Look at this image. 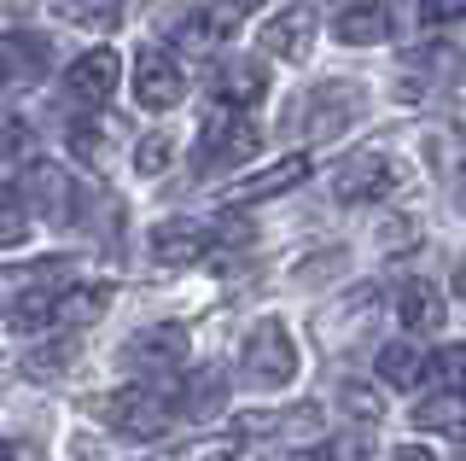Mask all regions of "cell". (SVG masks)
<instances>
[{"instance_id":"6da1fadb","label":"cell","mask_w":466,"mask_h":461,"mask_svg":"<svg viewBox=\"0 0 466 461\" xmlns=\"http://www.w3.org/2000/svg\"><path fill=\"white\" fill-rule=\"evenodd\" d=\"M111 310V281H76L70 269L35 275L12 304L18 333H47V327H87Z\"/></svg>"},{"instance_id":"7a4b0ae2","label":"cell","mask_w":466,"mask_h":461,"mask_svg":"<svg viewBox=\"0 0 466 461\" xmlns=\"http://www.w3.org/2000/svg\"><path fill=\"white\" fill-rule=\"evenodd\" d=\"M99 421L123 438H164L181 421V392L169 385H116L111 397H99Z\"/></svg>"},{"instance_id":"3957f363","label":"cell","mask_w":466,"mask_h":461,"mask_svg":"<svg viewBox=\"0 0 466 461\" xmlns=\"http://www.w3.org/2000/svg\"><path fill=\"white\" fill-rule=\"evenodd\" d=\"M257 147H262V135H257L251 111H216L193 140V169L198 176H228V169L251 164Z\"/></svg>"},{"instance_id":"277c9868","label":"cell","mask_w":466,"mask_h":461,"mask_svg":"<svg viewBox=\"0 0 466 461\" xmlns=\"http://www.w3.org/2000/svg\"><path fill=\"white\" fill-rule=\"evenodd\" d=\"M298 374V344L280 322H257L251 339H245V356H239V380L245 385H286Z\"/></svg>"},{"instance_id":"5b68a950","label":"cell","mask_w":466,"mask_h":461,"mask_svg":"<svg viewBox=\"0 0 466 461\" xmlns=\"http://www.w3.org/2000/svg\"><path fill=\"white\" fill-rule=\"evenodd\" d=\"M402 181H408V169L390 152H356L350 164H339V176H332V199H339V205H368V199L402 193Z\"/></svg>"},{"instance_id":"8992f818","label":"cell","mask_w":466,"mask_h":461,"mask_svg":"<svg viewBox=\"0 0 466 461\" xmlns=\"http://www.w3.org/2000/svg\"><path fill=\"white\" fill-rule=\"evenodd\" d=\"M210 246H233L228 222H187V216H175V222L152 228V257L157 263H198Z\"/></svg>"},{"instance_id":"52a82bcc","label":"cell","mask_w":466,"mask_h":461,"mask_svg":"<svg viewBox=\"0 0 466 461\" xmlns=\"http://www.w3.org/2000/svg\"><path fill=\"white\" fill-rule=\"evenodd\" d=\"M239 30V18H228V12H216L210 0L204 6H181L175 18L164 24V41H169V53H210V47H222V41Z\"/></svg>"},{"instance_id":"ba28073f","label":"cell","mask_w":466,"mask_h":461,"mask_svg":"<svg viewBox=\"0 0 466 461\" xmlns=\"http://www.w3.org/2000/svg\"><path fill=\"white\" fill-rule=\"evenodd\" d=\"M116 77H123V59H116L111 47H87L65 65V94L76 99V106H106L116 94Z\"/></svg>"},{"instance_id":"9c48e42d","label":"cell","mask_w":466,"mask_h":461,"mask_svg":"<svg viewBox=\"0 0 466 461\" xmlns=\"http://www.w3.org/2000/svg\"><path fill=\"white\" fill-rule=\"evenodd\" d=\"M181 94H187V77H181V65H175V53L169 47H146L135 59V99L146 111H169Z\"/></svg>"},{"instance_id":"30bf717a","label":"cell","mask_w":466,"mask_h":461,"mask_svg":"<svg viewBox=\"0 0 466 461\" xmlns=\"http://www.w3.org/2000/svg\"><path fill=\"white\" fill-rule=\"evenodd\" d=\"M41 77H47V41L29 36V30H6V36H0V94L35 88Z\"/></svg>"},{"instance_id":"8fae6325","label":"cell","mask_w":466,"mask_h":461,"mask_svg":"<svg viewBox=\"0 0 466 461\" xmlns=\"http://www.w3.org/2000/svg\"><path fill=\"white\" fill-rule=\"evenodd\" d=\"M262 94H268V70H262V59H222L210 70V99L222 111H251Z\"/></svg>"},{"instance_id":"7c38bea8","label":"cell","mask_w":466,"mask_h":461,"mask_svg":"<svg viewBox=\"0 0 466 461\" xmlns=\"http://www.w3.org/2000/svg\"><path fill=\"white\" fill-rule=\"evenodd\" d=\"M309 41H315V6H286L262 24V53H274L280 65H303L309 59Z\"/></svg>"},{"instance_id":"4fadbf2b","label":"cell","mask_w":466,"mask_h":461,"mask_svg":"<svg viewBox=\"0 0 466 461\" xmlns=\"http://www.w3.org/2000/svg\"><path fill=\"white\" fill-rule=\"evenodd\" d=\"M327 30L344 41V47H373V41L390 36V12L385 0H332Z\"/></svg>"},{"instance_id":"5bb4252c","label":"cell","mask_w":466,"mask_h":461,"mask_svg":"<svg viewBox=\"0 0 466 461\" xmlns=\"http://www.w3.org/2000/svg\"><path fill=\"white\" fill-rule=\"evenodd\" d=\"M128 363L140 368H181L187 363V327L181 322H157V327H140L135 339H128Z\"/></svg>"},{"instance_id":"9a60e30c","label":"cell","mask_w":466,"mask_h":461,"mask_svg":"<svg viewBox=\"0 0 466 461\" xmlns=\"http://www.w3.org/2000/svg\"><path fill=\"white\" fill-rule=\"evenodd\" d=\"M443 298H437V286L426 281H402L397 286V322L408 327V333H420V339H431V333H443Z\"/></svg>"},{"instance_id":"2e32d148","label":"cell","mask_w":466,"mask_h":461,"mask_svg":"<svg viewBox=\"0 0 466 461\" xmlns=\"http://www.w3.org/2000/svg\"><path fill=\"white\" fill-rule=\"evenodd\" d=\"M309 158H286V164H274V169H262V176H251V181H239L233 187V205H257V199H268V193H291L298 181H309Z\"/></svg>"},{"instance_id":"e0dca14e","label":"cell","mask_w":466,"mask_h":461,"mask_svg":"<svg viewBox=\"0 0 466 461\" xmlns=\"http://www.w3.org/2000/svg\"><path fill=\"white\" fill-rule=\"evenodd\" d=\"M414 426H420V432H466V385L420 397V403H414Z\"/></svg>"},{"instance_id":"ac0fdd59","label":"cell","mask_w":466,"mask_h":461,"mask_svg":"<svg viewBox=\"0 0 466 461\" xmlns=\"http://www.w3.org/2000/svg\"><path fill=\"white\" fill-rule=\"evenodd\" d=\"M373 315H379V298H373V292H361V298H350V304L327 310V315H320V344H327V339H332V344H350L361 327L373 322Z\"/></svg>"},{"instance_id":"d6986e66","label":"cell","mask_w":466,"mask_h":461,"mask_svg":"<svg viewBox=\"0 0 466 461\" xmlns=\"http://www.w3.org/2000/svg\"><path fill=\"white\" fill-rule=\"evenodd\" d=\"M368 432H327V438L303 444V450H291L286 461H368Z\"/></svg>"},{"instance_id":"ffe728a7","label":"cell","mask_w":466,"mask_h":461,"mask_svg":"<svg viewBox=\"0 0 466 461\" xmlns=\"http://www.w3.org/2000/svg\"><path fill=\"white\" fill-rule=\"evenodd\" d=\"M379 380L385 385H426V356H420V344H385V351L373 356Z\"/></svg>"},{"instance_id":"44dd1931","label":"cell","mask_w":466,"mask_h":461,"mask_svg":"<svg viewBox=\"0 0 466 461\" xmlns=\"http://www.w3.org/2000/svg\"><path fill=\"white\" fill-rule=\"evenodd\" d=\"M76 356H82V344L70 339V333H58V339L41 344V351H29V356H24V374H35V380H58V374L76 363Z\"/></svg>"},{"instance_id":"7402d4cb","label":"cell","mask_w":466,"mask_h":461,"mask_svg":"<svg viewBox=\"0 0 466 461\" xmlns=\"http://www.w3.org/2000/svg\"><path fill=\"white\" fill-rule=\"evenodd\" d=\"M245 450V432L233 426V432H210V438H193V444H181V450H169L164 461H233Z\"/></svg>"},{"instance_id":"603a6c76","label":"cell","mask_w":466,"mask_h":461,"mask_svg":"<svg viewBox=\"0 0 466 461\" xmlns=\"http://www.w3.org/2000/svg\"><path fill=\"white\" fill-rule=\"evenodd\" d=\"M426 385L431 392H455V385H466V344H443V351L426 356Z\"/></svg>"},{"instance_id":"cb8c5ba5","label":"cell","mask_w":466,"mask_h":461,"mask_svg":"<svg viewBox=\"0 0 466 461\" xmlns=\"http://www.w3.org/2000/svg\"><path fill=\"white\" fill-rule=\"evenodd\" d=\"M58 12L70 24H82V30H111L123 18V0H58Z\"/></svg>"},{"instance_id":"d4e9b609","label":"cell","mask_w":466,"mask_h":461,"mask_svg":"<svg viewBox=\"0 0 466 461\" xmlns=\"http://www.w3.org/2000/svg\"><path fill=\"white\" fill-rule=\"evenodd\" d=\"M339 403L356 415V421H379V415H385V397H379L373 385H361V380H344L339 385Z\"/></svg>"},{"instance_id":"484cf974","label":"cell","mask_w":466,"mask_h":461,"mask_svg":"<svg viewBox=\"0 0 466 461\" xmlns=\"http://www.w3.org/2000/svg\"><path fill=\"white\" fill-rule=\"evenodd\" d=\"M169 158H175V140L169 135H146L140 147H135V169H140V176H164Z\"/></svg>"},{"instance_id":"4316f807","label":"cell","mask_w":466,"mask_h":461,"mask_svg":"<svg viewBox=\"0 0 466 461\" xmlns=\"http://www.w3.org/2000/svg\"><path fill=\"white\" fill-rule=\"evenodd\" d=\"M466 0H420V24H461Z\"/></svg>"},{"instance_id":"83f0119b","label":"cell","mask_w":466,"mask_h":461,"mask_svg":"<svg viewBox=\"0 0 466 461\" xmlns=\"http://www.w3.org/2000/svg\"><path fill=\"white\" fill-rule=\"evenodd\" d=\"M99 147H106V135H99V128H70V152H76V158H99Z\"/></svg>"},{"instance_id":"f1b7e54d","label":"cell","mask_w":466,"mask_h":461,"mask_svg":"<svg viewBox=\"0 0 466 461\" xmlns=\"http://www.w3.org/2000/svg\"><path fill=\"white\" fill-rule=\"evenodd\" d=\"M0 461H41L29 438H0Z\"/></svg>"},{"instance_id":"f546056e","label":"cell","mask_w":466,"mask_h":461,"mask_svg":"<svg viewBox=\"0 0 466 461\" xmlns=\"http://www.w3.org/2000/svg\"><path fill=\"white\" fill-rule=\"evenodd\" d=\"M210 6H216V12H228V18H245V12H257L262 0H210Z\"/></svg>"},{"instance_id":"4dcf8cb0","label":"cell","mask_w":466,"mask_h":461,"mask_svg":"<svg viewBox=\"0 0 466 461\" xmlns=\"http://www.w3.org/2000/svg\"><path fill=\"white\" fill-rule=\"evenodd\" d=\"M390 461H437V456L420 450V444H402V450H390Z\"/></svg>"},{"instance_id":"1f68e13d","label":"cell","mask_w":466,"mask_h":461,"mask_svg":"<svg viewBox=\"0 0 466 461\" xmlns=\"http://www.w3.org/2000/svg\"><path fill=\"white\" fill-rule=\"evenodd\" d=\"M455 292L466 298V257H461V263H455Z\"/></svg>"},{"instance_id":"d6a6232c","label":"cell","mask_w":466,"mask_h":461,"mask_svg":"<svg viewBox=\"0 0 466 461\" xmlns=\"http://www.w3.org/2000/svg\"><path fill=\"white\" fill-rule=\"evenodd\" d=\"M455 461H466V444H461V456H455Z\"/></svg>"}]
</instances>
